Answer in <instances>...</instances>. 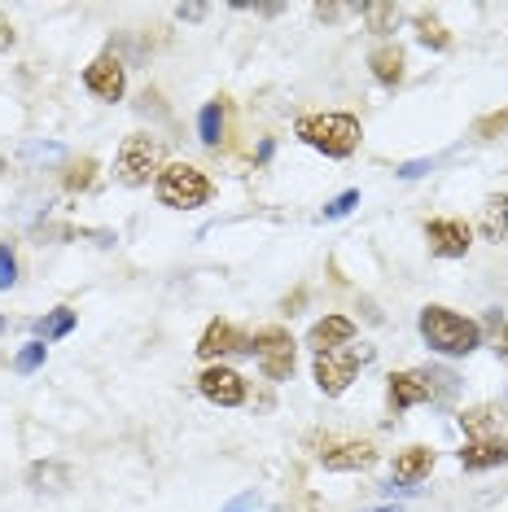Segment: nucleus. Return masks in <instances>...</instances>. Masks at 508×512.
I'll return each mask as SVG.
<instances>
[{"label":"nucleus","instance_id":"nucleus-28","mask_svg":"<svg viewBox=\"0 0 508 512\" xmlns=\"http://www.w3.org/2000/svg\"><path fill=\"white\" fill-rule=\"evenodd\" d=\"M92 171H97V162L84 158V162H79V167H71V176H66V189H71V193L88 189V184H92Z\"/></svg>","mask_w":508,"mask_h":512},{"label":"nucleus","instance_id":"nucleus-4","mask_svg":"<svg viewBox=\"0 0 508 512\" xmlns=\"http://www.w3.org/2000/svg\"><path fill=\"white\" fill-rule=\"evenodd\" d=\"M373 351L368 346H338V351H325L316 355V364H311V377H316L320 394H329V399H338V394L355 381V372H360Z\"/></svg>","mask_w":508,"mask_h":512},{"label":"nucleus","instance_id":"nucleus-13","mask_svg":"<svg viewBox=\"0 0 508 512\" xmlns=\"http://www.w3.org/2000/svg\"><path fill=\"white\" fill-rule=\"evenodd\" d=\"M329 473H360V469H373L377 464V451L368 447V442H342V447H329L325 456H320Z\"/></svg>","mask_w":508,"mask_h":512},{"label":"nucleus","instance_id":"nucleus-3","mask_svg":"<svg viewBox=\"0 0 508 512\" xmlns=\"http://www.w3.org/2000/svg\"><path fill=\"white\" fill-rule=\"evenodd\" d=\"M158 202L171 206V211H198V206L211 202V180L189 162H171V167L158 171Z\"/></svg>","mask_w":508,"mask_h":512},{"label":"nucleus","instance_id":"nucleus-30","mask_svg":"<svg viewBox=\"0 0 508 512\" xmlns=\"http://www.w3.org/2000/svg\"><path fill=\"white\" fill-rule=\"evenodd\" d=\"M434 167H438V158H417V162H403L399 176H403V180H421V176H430Z\"/></svg>","mask_w":508,"mask_h":512},{"label":"nucleus","instance_id":"nucleus-5","mask_svg":"<svg viewBox=\"0 0 508 512\" xmlns=\"http://www.w3.org/2000/svg\"><path fill=\"white\" fill-rule=\"evenodd\" d=\"M163 167V141H154V136H127L119 158H114V176L127 189H141L149 184V176Z\"/></svg>","mask_w":508,"mask_h":512},{"label":"nucleus","instance_id":"nucleus-24","mask_svg":"<svg viewBox=\"0 0 508 512\" xmlns=\"http://www.w3.org/2000/svg\"><path fill=\"white\" fill-rule=\"evenodd\" d=\"M219 512H276V504H268V499L254 495V491H241L237 499H228Z\"/></svg>","mask_w":508,"mask_h":512},{"label":"nucleus","instance_id":"nucleus-8","mask_svg":"<svg viewBox=\"0 0 508 512\" xmlns=\"http://www.w3.org/2000/svg\"><path fill=\"white\" fill-rule=\"evenodd\" d=\"M198 355L202 359H224V355H254V337H246L241 329H233L228 320H215L211 329L202 333L198 342Z\"/></svg>","mask_w":508,"mask_h":512},{"label":"nucleus","instance_id":"nucleus-11","mask_svg":"<svg viewBox=\"0 0 508 512\" xmlns=\"http://www.w3.org/2000/svg\"><path fill=\"white\" fill-rule=\"evenodd\" d=\"M351 342H355V324L346 316H325V320L311 324V333H307V346L316 355L338 351V346H351Z\"/></svg>","mask_w":508,"mask_h":512},{"label":"nucleus","instance_id":"nucleus-7","mask_svg":"<svg viewBox=\"0 0 508 512\" xmlns=\"http://www.w3.org/2000/svg\"><path fill=\"white\" fill-rule=\"evenodd\" d=\"M198 390H202V399H211L215 407H237V403H246V381H241V372L224 368V364L206 368L202 377H198Z\"/></svg>","mask_w":508,"mask_h":512},{"label":"nucleus","instance_id":"nucleus-25","mask_svg":"<svg viewBox=\"0 0 508 512\" xmlns=\"http://www.w3.org/2000/svg\"><path fill=\"white\" fill-rule=\"evenodd\" d=\"M40 364H44V342H31V346H22V351L14 355V372H22V377L36 372Z\"/></svg>","mask_w":508,"mask_h":512},{"label":"nucleus","instance_id":"nucleus-22","mask_svg":"<svg viewBox=\"0 0 508 512\" xmlns=\"http://www.w3.org/2000/svg\"><path fill=\"white\" fill-rule=\"evenodd\" d=\"M71 329H75V311L71 307H57V311H49V316L36 324L40 342H57V337H66Z\"/></svg>","mask_w":508,"mask_h":512},{"label":"nucleus","instance_id":"nucleus-35","mask_svg":"<svg viewBox=\"0 0 508 512\" xmlns=\"http://www.w3.org/2000/svg\"><path fill=\"white\" fill-rule=\"evenodd\" d=\"M373 512H399V508H373Z\"/></svg>","mask_w":508,"mask_h":512},{"label":"nucleus","instance_id":"nucleus-2","mask_svg":"<svg viewBox=\"0 0 508 512\" xmlns=\"http://www.w3.org/2000/svg\"><path fill=\"white\" fill-rule=\"evenodd\" d=\"M298 136L325 158H351L360 145V119L355 114H307L298 123Z\"/></svg>","mask_w":508,"mask_h":512},{"label":"nucleus","instance_id":"nucleus-27","mask_svg":"<svg viewBox=\"0 0 508 512\" xmlns=\"http://www.w3.org/2000/svg\"><path fill=\"white\" fill-rule=\"evenodd\" d=\"M473 132H478L482 141H495V136H504V132H508V110L487 114V119H478V127H473Z\"/></svg>","mask_w":508,"mask_h":512},{"label":"nucleus","instance_id":"nucleus-33","mask_svg":"<svg viewBox=\"0 0 508 512\" xmlns=\"http://www.w3.org/2000/svg\"><path fill=\"white\" fill-rule=\"evenodd\" d=\"M5 49H14V27H9V18L0 14V53Z\"/></svg>","mask_w":508,"mask_h":512},{"label":"nucleus","instance_id":"nucleus-20","mask_svg":"<svg viewBox=\"0 0 508 512\" xmlns=\"http://www.w3.org/2000/svg\"><path fill=\"white\" fill-rule=\"evenodd\" d=\"M360 14L368 18V31H377V36H386V31H395V27H399L403 9H399V5H386V0H377V5H364Z\"/></svg>","mask_w":508,"mask_h":512},{"label":"nucleus","instance_id":"nucleus-9","mask_svg":"<svg viewBox=\"0 0 508 512\" xmlns=\"http://www.w3.org/2000/svg\"><path fill=\"white\" fill-rule=\"evenodd\" d=\"M425 241H430V250L438 259H465L473 246V232H469V224H460V219H434V224L425 228Z\"/></svg>","mask_w":508,"mask_h":512},{"label":"nucleus","instance_id":"nucleus-23","mask_svg":"<svg viewBox=\"0 0 508 512\" xmlns=\"http://www.w3.org/2000/svg\"><path fill=\"white\" fill-rule=\"evenodd\" d=\"M66 473L62 464H36V469H31V486H36V491H44V482H53V491H62L66 486Z\"/></svg>","mask_w":508,"mask_h":512},{"label":"nucleus","instance_id":"nucleus-18","mask_svg":"<svg viewBox=\"0 0 508 512\" xmlns=\"http://www.w3.org/2000/svg\"><path fill=\"white\" fill-rule=\"evenodd\" d=\"M478 232L487 241H500L504 232H508V197H487V202H482V219H478Z\"/></svg>","mask_w":508,"mask_h":512},{"label":"nucleus","instance_id":"nucleus-29","mask_svg":"<svg viewBox=\"0 0 508 512\" xmlns=\"http://www.w3.org/2000/svg\"><path fill=\"white\" fill-rule=\"evenodd\" d=\"M14 281H18V259L9 246H0V289H9Z\"/></svg>","mask_w":508,"mask_h":512},{"label":"nucleus","instance_id":"nucleus-19","mask_svg":"<svg viewBox=\"0 0 508 512\" xmlns=\"http://www.w3.org/2000/svg\"><path fill=\"white\" fill-rule=\"evenodd\" d=\"M198 136H202V145H219V136H224V101H206L202 106Z\"/></svg>","mask_w":508,"mask_h":512},{"label":"nucleus","instance_id":"nucleus-17","mask_svg":"<svg viewBox=\"0 0 508 512\" xmlns=\"http://www.w3.org/2000/svg\"><path fill=\"white\" fill-rule=\"evenodd\" d=\"M500 421H504V412L495 403H482V407H469L465 416H460V429L478 442V438H491L495 429H500Z\"/></svg>","mask_w":508,"mask_h":512},{"label":"nucleus","instance_id":"nucleus-36","mask_svg":"<svg viewBox=\"0 0 508 512\" xmlns=\"http://www.w3.org/2000/svg\"><path fill=\"white\" fill-rule=\"evenodd\" d=\"M0 333H5V316H0Z\"/></svg>","mask_w":508,"mask_h":512},{"label":"nucleus","instance_id":"nucleus-12","mask_svg":"<svg viewBox=\"0 0 508 512\" xmlns=\"http://www.w3.org/2000/svg\"><path fill=\"white\" fill-rule=\"evenodd\" d=\"M434 399V381L430 372H395L390 377V403L399 407H417V403H430Z\"/></svg>","mask_w":508,"mask_h":512},{"label":"nucleus","instance_id":"nucleus-16","mask_svg":"<svg viewBox=\"0 0 508 512\" xmlns=\"http://www.w3.org/2000/svg\"><path fill=\"white\" fill-rule=\"evenodd\" d=\"M368 66H373L377 84H386V88L403 84V49H399V44H381V49H373Z\"/></svg>","mask_w":508,"mask_h":512},{"label":"nucleus","instance_id":"nucleus-6","mask_svg":"<svg viewBox=\"0 0 508 512\" xmlns=\"http://www.w3.org/2000/svg\"><path fill=\"white\" fill-rule=\"evenodd\" d=\"M254 355H259V364H263V377H268V381H285L294 372V337L285 329L254 333Z\"/></svg>","mask_w":508,"mask_h":512},{"label":"nucleus","instance_id":"nucleus-31","mask_svg":"<svg viewBox=\"0 0 508 512\" xmlns=\"http://www.w3.org/2000/svg\"><path fill=\"white\" fill-rule=\"evenodd\" d=\"M346 14H355V5H316V18L320 22H338Z\"/></svg>","mask_w":508,"mask_h":512},{"label":"nucleus","instance_id":"nucleus-34","mask_svg":"<svg viewBox=\"0 0 508 512\" xmlns=\"http://www.w3.org/2000/svg\"><path fill=\"white\" fill-rule=\"evenodd\" d=\"M495 355L508 364V324H504V329H495Z\"/></svg>","mask_w":508,"mask_h":512},{"label":"nucleus","instance_id":"nucleus-26","mask_svg":"<svg viewBox=\"0 0 508 512\" xmlns=\"http://www.w3.org/2000/svg\"><path fill=\"white\" fill-rule=\"evenodd\" d=\"M355 206H360V189H346V193H338L333 202L325 206V219H342V215H351Z\"/></svg>","mask_w":508,"mask_h":512},{"label":"nucleus","instance_id":"nucleus-21","mask_svg":"<svg viewBox=\"0 0 508 512\" xmlns=\"http://www.w3.org/2000/svg\"><path fill=\"white\" fill-rule=\"evenodd\" d=\"M417 40L425 44V49H434V53L452 49V36H447V27L434 14H417Z\"/></svg>","mask_w":508,"mask_h":512},{"label":"nucleus","instance_id":"nucleus-1","mask_svg":"<svg viewBox=\"0 0 508 512\" xmlns=\"http://www.w3.org/2000/svg\"><path fill=\"white\" fill-rule=\"evenodd\" d=\"M421 337L438 355H469V351H478L482 329L473 320L456 316V311H447V307H425L421 311Z\"/></svg>","mask_w":508,"mask_h":512},{"label":"nucleus","instance_id":"nucleus-14","mask_svg":"<svg viewBox=\"0 0 508 512\" xmlns=\"http://www.w3.org/2000/svg\"><path fill=\"white\" fill-rule=\"evenodd\" d=\"M460 464H465L469 473H478V469H500V464H508V447L500 438H478V442H469L465 451H460Z\"/></svg>","mask_w":508,"mask_h":512},{"label":"nucleus","instance_id":"nucleus-10","mask_svg":"<svg viewBox=\"0 0 508 512\" xmlns=\"http://www.w3.org/2000/svg\"><path fill=\"white\" fill-rule=\"evenodd\" d=\"M84 88L92 92V97H101V101H119V97H123V88H127V75H123L119 57L101 53L97 62H92L88 71H84Z\"/></svg>","mask_w":508,"mask_h":512},{"label":"nucleus","instance_id":"nucleus-32","mask_svg":"<svg viewBox=\"0 0 508 512\" xmlns=\"http://www.w3.org/2000/svg\"><path fill=\"white\" fill-rule=\"evenodd\" d=\"M176 18H180V22H198V18H206V5H180Z\"/></svg>","mask_w":508,"mask_h":512},{"label":"nucleus","instance_id":"nucleus-15","mask_svg":"<svg viewBox=\"0 0 508 512\" xmlns=\"http://www.w3.org/2000/svg\"><path fill=\"white\" fill-rule=\"evenodd\" d=\"M430 469H434V451L430 447H408V451H399L395 456V482H403V486L425 482Z\"/></svg>","mask_w":508,"mask_h":512}]
</instances>
